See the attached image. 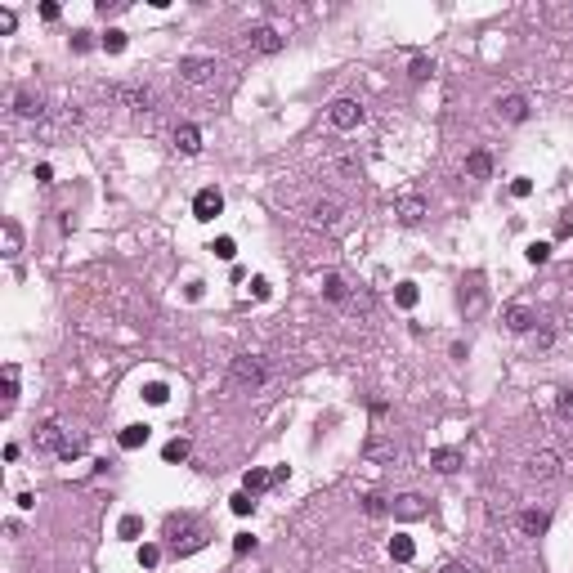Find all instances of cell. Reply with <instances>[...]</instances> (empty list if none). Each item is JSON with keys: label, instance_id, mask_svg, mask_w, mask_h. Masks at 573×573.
Segmentation results:
<instances>
[{"label": "cell", "instance_id": "ffe728a7", "mask_svg": "<svg viewBox=\"0 0 573 573\" xmlns=\"http://www.w3.org/2000/svg\"><path fill=\"white\" fill-rule=\"evenodd\" d=\"M0 237H5V255H10V260H19V251H23V229L14 224V220H5V224H0Z\"/></svg>", "mask_w": 573, "mask_h": 573}, {"label": "cell", "instance_id": "ac0fdd59", "mask_svg": "<svg viewBox=\"0 0 573 573\" xmlns=\"http://www.w3.org/2000/svg\"><path fill=\"white\" fill-rule=\"evenodd\" d=\"M14 113H19V117H36V121H40V117H45V104H40V94L19 90V94H14Z\"/></svg>", "mask_w": 573, "mask_h": 573}, {"label": "cell", "instance_id": "f546056e", "mask_svg": "<svg viewBox=\"0 0 573 573\" xmlns=\"http://www.w3.org/2000/svg\"><path fill=\"white\" fill-rule=\"evenodd\" d=\"M143 399H148L152 408H161V404H166V399H170V390L161 386V381H148V386H143Z\"/></svg>", "mask_w": 573, "mask_h": 573}, {"label": "cell", "instance_id": "52a82bcc", "mask_svg": "<svg viewBox=\"0 0 573 573\" xmlns=\"http://www.w3.org/2000/svg\"><path fill=\"white\" fill-rule=\"evenodd\" d=\"M220 211H224V193L220 188H202L198 198H193V215L198 220H215Z\"/></svg>", "mask_w": 573, "mask_h": 573}, {"label": "cell", "instance_id": "c3c4849f", "mask_svg": "<svg viewBox=\"0 0 573 573\" xmlns=\"http://www.w3.org/2000/svg\"><path fill=\"white\" fill-rule=\"evenodd\" d=\"M439 573H470V564H443Z\"/></svg>", "mask_w": 573, "mask_h": 573}, {"label": "cell", "instance_id": "4dcf8cb0", "mask_svg": "<svg viewBox=\"0 0 573 573\" xmlns=\"http://www.w3.org/2000/svg\"><path fill=\"white\" fill-rule=\"evenodd\" d=\"M363 511L376 519V515H386V511H390V502L381 498V493H367V498H363Z\"/></svg>", "mask_w": 573, "mask_h": 573}, {"label": "cell", "instance_id": "ba28073f", "mask_svg": "<svg viewBox=\"0 0 573 573\" xmlns=\"http://www.w3.org/2000/svg\"><path fill=\"white\" fill-rule=\"evenodd\" d=\"M528 475H533V480H555V475H560V457H555L551 448H542V452H533V457H528Z\"/></svg>", "mask_w": 573, "mask_h": 573}, {"label": "cell", "instance_id": "5b68a950", "mask_svg": "<svg viewBox=\"0 0 573 573\" xmlns=\"http://www.w3.org/2000/svg\"><path fill=\"white\" fill-rule=\"evenodd\" d=\"M246 40H251V49L255 54H278L287 40H282V32L278 27H269V23H260V27H251L246 32Z\"/></svg>", "mask_w": 573, "mask_h": 573}, {"label": "cell", "instance_id": "4fadbf2b", "mask_svg": "<svg viewBox=\"0 0 573 573\" xmlns=\"http://www.w3.org/2000/svg\"><path fill=\"white\" fill-rule=\"evenodd\" d=\"M461 466H466V457H461L457 448H434L430 452V470H439V475H457Z\"/></svg>", "mask_w": 573, "mask_h": 573}, {"label": "cell", "instance_id": "6da1fadb", "mask_svg": "<svg viewBox=\"0 0 573 573\" xmlns=\"http://www.w3.org/2000/svg\"><path fill=\"white\" fill-rule=\"evenodd\" d=\"M166 533H170V551H175V555H193V551H202V546H207V528H202L193 515L170 519Z\"/></svg>", "mask_w": 573, "mask_h": 573}, {"label": "cell", "instance_id": "d6986e66", "mask_svg": "<svg viewBox=\"0 0 573 573\" xmlns=\"http://www.w3.org/2000/svg\"><path fill=\"white\" fill-rule=\"evenodd\" d=\"M340 211H345V207H340L336 198H323V202H314V224L331 229V224H336V220H340Z\"/></svg>", "mask_w": 573, "mask_h": 573}, {"label": "cell", "instance_id": "cb8c5ba5", "mask_svg": "<svg viewBox=\"0 0 573 573\" xmlns=\"http://www.w3.org/2000/svg\"><path fill=\"white\" fill-rule=\"evenodd\" d=\"M148 425H126V430H121V448L126 452H135V448H143V443H148Z\"/></svg>", "mask_w": 573, "mask_h": 573}, {"label": "cell", "instance_id": "f6af8a7d", "mask_svg": "<svg viewBox=\"0 0 573 573\" xmlns=\"http://www.w3.org/2000/svg\"><path fill=\"white\" fill-rule=\"evenodd\" d=\"M511 193H515V198H528V193H533V179H515V184H511Z\"/></svg>", "mask_w": 573, "mask_h": 573}, {"label": "cell", "instance_id": "3957f363", "mask_svg": "<svg viewBox=\"0 0 573 573\" xmlns=\"http://www.w3.org/2000/svg\"><path fill=\"white\" fill-rule=\"evenodd\" d=\"M215 76V58H179V81L184 85H207Z\"/></svg>", "mask_w": 573, "mask_h": 573}, {"label": "cell", "instance_id": "7402d4cb", "mask_svg": "<svg viewBox=\"0 0 573 573\" xmlns=\"http://www.w3.org/2000/svg\"><path fill=\"white\" fill-rule=\"evenodd\" d=\"M466 175L470 179H489L493 175V157H489V152H470V157H466Z\"/></svg>", "mask_w": 573, "mask_h": 573}, {"label": "cell", "instance_id": "ee69618b", "mask_svg": "<svg viewBox=\"0 0 573 573\" xmlns=\"http://www.w3.org/2000/svg\"><path fill=\"white\" fill-rule=\"evenodd\" d=\"M90 45H94V40H90V32H76V36H72V49H76V54H85Z\"/></svg>", "mask_w": 573, "mask_h": 573}, {"label": "cell", "instance_id": "277c9868", "mask_svg": "<svg viewBox=\"0 0 573 573\" xmlns=\"http://www.w3.org/2000/svg\"><path fill=\"white\" fill-rule=\"evenodd\" d=\"M327 117H331L336 130H354V126H363V108H358V99H336Z\"/></svg>", "mask_w": 573, "mask_h": 573}, {"label": "cell", "instance_id": "ab89813d", "mask_svg": "<svg viewBox=\"0 0 573 573\" xmlns=\"http://www.w3.org/2000/svg\"><path fill=\"white\" fill-rule=\"evenodd\" d=\"M157 560H161L157 546H139V564H143V569H157Z\"/></svg>", "mask_w": 573, "mask_h": 573}, {"label": "cell", "instance_id": "484cf974", "mask_svg": "<svg viewBox=\"0 0 573 573\" xmlns=\"http://www.w3.org/2000/svg\"><path fill=\"white\" fill-rule=\"evenodd\" d=\"M14 399H19V367L5 363V412L14 408Z\"/></svg>", "mask_w": 573, "mask_h": 573}, {"label": "cell", "instance_id": "e575fe53", "mask_svg": "<svg viewBox=\"0 0 573 573\" xmlns=\"http://www.w3.org/2000/svg\"><path fill=\"white\" fill-rule=\"evenodd\" d=\"M430 72H434V63H430V58H412V63H408V76H412V81H425Z\"/></svg>", "mask_w": 573, "mask_h": 573}, {"label": "cell", "instance_id": "4316f807", "mask_svg": "<svg viewBox=\"0 0 573 573\" xmlns=\"http://www.w3.org/2000/svg\"><path fill=\"white\" fill-rule=\"evenodd\" d=\"M390 555H395L399 564H408L417 555V546H412V537H390Z\"/></svg>", "mask_w": 573, "mask_h": 573}, {"label": "cell", "instance_id": "d6a6232c", "mask_svg": "<svg viewBox=\"0 0 573 573\" xmlns=\"http://www.w3.org/2000/svg\"><path fill=\"white\" fill-rule=\"evenodd\" d=\"M395 301L404 305V309H412L417 305V282H399V292H395Z\"/></svg>", "mask_w": 573, "mask_h": 573}, {"label": "cell", "instance_id": "b9f144b4", "mask_svg": "<svg viewBox=\"0 0 573 573\" xmlns=\"http://www.w3.org/2000/svg\"><path fill=\"white\" fill-rule=\"evenodd\" d=\"M251 296L255 301H269V278H251Z\"/></svg>", "mask_w": 573, "mask_h": 573}, {"label": "cell", "instance_id": "60d3db41", "mask_svg": "<svg viewBox=\"0 0 573 573\" xmlns=\"http://www.w3.org/2000/svg\"><path fill=\"white\" fill-rule=\"evenodd\" d=\"M233 551H237V555L255 551V537H251V533H237V537H233Z\"/></svg>", "mask_w": 573, "mask_h": 573}, {"label": "cell", "instance_id": "5bb4252c", "mask_svg": "<svg viewBox=\"0 0 573 573\" xmlns=\"http://www.w3.org/2000/svg\"><path fill=\"white\" fill-rule=\"evenodd\" d=\"M175 148L179 152H184V157H198V152H202V130H198V126H175Z\"/></svg>", "mask_w": 573, "mask_h": 573}, {"label": "cell", "instance_id": "f1b7e54d", "mask_svg": "<svg viewBox=\"0 0 573 573\" xmlns=\"http://www.w3.org/2000/svg\"><path fill=\"white\" fill-rule=\"evenodd\" d=\"M99 45H104L108 54H121V49H126V32H121V27H108V36L99 40Z\"/></svg>", "mask_w": 573, "mask_h": 573}, {"label": "cell", "instance_id": "8992f818", "mask_svg": "<svg viewBox=\"0 0 573 573\" xmlns=\"http://www.w3.org/2000/svg\"><path fill=\"white\" fill-rule=\"evenodd\" d=\"M390 511H395V519H404V524H412V519H425V515H430L425 498H417V493H404V498H395V502H390Z\"/></svg>", "mask_w": 573, "mask_h": 573}, {"label": "cell", "instance_id": "9a60e30c", "mask_svg": "<svg viewBox=\"0 0 573 573\" xmlns=\"http://www.w3.org/2000/svg\"><path fill=\"white\" fill-rule=\"evenodd\" d=\"M63 443H67V434H63V425H58V421H45V425L36 430V448H40V452H58Z\"/></svg>", "mask_w": 573, "mask_h": 573}, {"label": "cell", "instance_id": "7dc6e473", "mask_svg": "<svg viewBox=\"0 0 573 573\" xmlns=\"http://www.w3.org/2000/svg\"><path fill=\"white\" fill-rule=\"evenodd\" d=\"M40 19H45V23H58V5H40Z\"/></svg>", "mask_w": 573, "mask_h": 573}, {"label": "cell", "instance_id": "f35d334b", "mask_svg": "<svg viewBox=\"0 0 573 573\" xmlns=\"http://www.w3.org/2000/svg\"><path fill=\"white\" fill-rule=\"evenodd\" d=\"M81 452H85V443H81V439H67L63 448H58V457H63V461H76Z\"/></svg>", "mask_w": 573, "mask_h": 573}, {"label": "cell", "instance_id": "74e56055", "mask_svg": "<svg viewBox=\"0 0 573 573\" xmlns=\"http://www.w3.org/2000/svg\"><path fill=\"white\" fill-rule=\"evenodd\" d=\"M555 412H560L564 421H573V390H560V399H555Z\"/></svg>", "mask_w": 573, "mask_h": 573}, {"label": "cell", "instance_id": "d4e9b609", "mask_svg": "<svg viewBox=\"0 0 573 573\" xmlns=\"http://www.w3.org/2000/svg\"><path fill=\"white\" fill-rule=\"evenodd\" d=\"M363 452H367L372 461H395V457H399V448H395V443H386V439H372Z\"/></svg>", "mask_w": 573, "mask_h": 573}, {"label": "cell", "instance_id": "e0dca14e", "mask_svg": "<svg viewBox=\"0 0 573 573\" xmlns=\"http://www.w3.org/2000/svg\"><path fill=\"white\" fill-rule=\"evenodd\" d=\"M113 94L121 99V104H130L135 113H148V108H152V94L143 90V85H121V90H113Z\"/></svg>", "mask_w": 573, "mask_h": 573}, {"label": "cell", "instance_id": "bcb514c9", "mask_svg": "<svg viewBox=\"0 0 573 573\" xmlns=\"http://www.w3.org/2000/svg\"><path fill=\"white\" fill-rule=\"evenodd\" d=\"M36 184H54V166H45V161H40V166H36Z\"/></svg>", "mask_w": 573, "mask_h": 573}, {"label": "cell", "instance_id": "8fae6325", "mask_svg": "<svg viewBox=\"0 0 573 573\" xmlns=\"http://www.w3.org/2000/svg\"><path fill=\"white\" fill-rule=\"evenodd\" d=\"M498 117H502V121H511V126H519L528 117V99H524V94H506V99H498Z\"/></svg>", "mask_w": 573, "mask_h": 573}, {"label": "cell", "instance_id": "836d02e7", "mask_svg": "<svg viewBox=\"0 0 573 573\" xmlns=\"http://www.w3.org/2000/svg\"><path fill=\"white\" fill-rule=\"evenodd\" d=\"M229 506H233V515H251L255 502H251V493H233V498H229Z\"/></svg>", "mask_w": 573, "mask_h": 573}, {"label": "cell", "instance_id": "9c48e42d", "mask_svg": "<svg viewBox=\"0 0 573 573\" xmlns=\"http://www.w3.org/2000/svg\"><path fill=\"white\" fill-rule=\"evenodd\" d=\"M461 309H466V318H480V314H484V287H480V273H470V282H461Z\"/></svg>", "mask_w": 573, "mask_h": 573}, {"label": "cell", "instance_id": "7c38bea8", "mask_svg": "<svg viewBox=\"0 0 573 573\" xmlns=\"http://www.w3.org/2000/svg\"><path fill=\"white\" fill-rule=\"evenodd\" d=\"M546 528H551V515H546V511H537V506L519 511V533L524 537H542Z\"/></svg>", "mask_w": 573, "mask_h": 573}, {"label": "cell", "instance_id": "2e32d148", "mask_svg": "<svg viewBox=\"0 0 573 573\" xmlns=\"http://www.w3.org/2000/svg\"><path fill=\"white\" fill-rule=\"evenodd\" d=\"M533 323H537V314L528 309V305H511V309H506V327L515 331V336H524V331H533Z\"/></svg>", "mask_w": 573, "mask_h": 573}, {"label": "cell", "instance_id": "603a6c76", "mask_svg": "<svg viewBox=\"0 0 573 573\" xmlns=\"http://www.w3.org/2000/svg\"><path fill=\"white\" fill-rule=\"evenodd\" d=\"M269 484H273L269 470H246V475H242V493H251V498H255V493H264Z\"/></svg>", "mask_w": 573, "mask_h": 573}, {"label": "cell", "instance_id": "1f68e13d", "mask_svg": "<svg viewBox=\"0 0 573 573\" xmlns=\"http://www.w3.org/2000/svg\"><path fill=\"white\" fill-rule=\"evenodd\" d=\"M117 533H121V537H139V533H143V519H139V515H121Z\"/></svg>", "mask_w": 573, "mask_h": 573}, {"label": "cell", "instance_id": "44dd1931", "mask_svg": "<svg viewBox=\"0 0 573 573\" xmlns=\"http://www.w3.org/2000/svg\"><path fill=\"white\" fill-rule=\"evenodd\" d=\"M323 296H327L331 305H345V301H349V287H345V278H340V273H327V278H323Z\"/></svg>", "mask_w": 573, "mask_h": 573}, {"label": "cell", "instance_id": "7bdbcfd3", "mask_svg": "<svg viewBox=\"0 0 573 573\" xmlns=\"http://www.w3.org/2000/svg\"><path fill=\"white\" fill-rule=\"evenodd\" d=\"M14 27H19V19H14V10H0V32H5V36H10Z\"/></svg>", "mask_w": 573, "mask_h": 573}, {"label": "cell", "instance_id": "8d00e7d4", "mask_svg": "<svg viewBox=\"0 0 573 573\" xmlns=\"http://www.w3.org/2000/svg\"><path fill=\"white\" fill-rule=\"evenodd\" d=\"M211 251H215L220 260H233V255H237V242H233V237H215V246H211Z\"/></svg>", "mask_w": 573, "mask_h": 573}, {"label": "cell", "instance_id": "30bf717a", "mask_svg": "<svg viewBox=\"0 0 573 573\" xmlns=\"http://www.w3.org/2000/svg\"><path fill=\"white\" fill-rule=\"evenodd\" d=\"M395 215H399V224H421L425 220V198H417V193H408V198H399L395 202Z\"/></svg>", "mask_w": 573, "mask_h": 573}, {"label": "cell", "instance_id": "d590c367", "mask_svg": "<svg viewBox=\"0 0 573 573\" xmlns=\"http://www.w3.org/2000/svg\"><path fill=\"white\" fill-rule=\"evenodd\" d=\"M524 255H528V264H546V260H551V242H533Z\"/></svg>", "mask_w": 573, "mask_h": 573}, {"label": "cell", "instance_id": "83f0119b", "mask_svg": "<svg viewBox=\"0 0 573 573\" xmlns=\"http://www.w3.org/2000/svg\"><path fill=\"white\" fill-rule=\"evenodd\" d=\"M188 452H193V443H188V439H170L166 448H161V457H166V461H188Z\"/></svg>", "mask_w": 573, "mask_h": 573}, {"label": "cell", "instance_id": "7a4b0ae2", "mask_svg": "<svg viewBox=\"0 0 573 573\" xmlns=\"http://www.w3.org/2000/svg\"><path fill=\"white\" fill-rule=\"evenodd\" d=\"M233 381L237 386H264L269 381V367H264V358H255V354H237L233 358Z\"/></svg>", "mask_w": 573, "mask_h": 573}]
</instances>
